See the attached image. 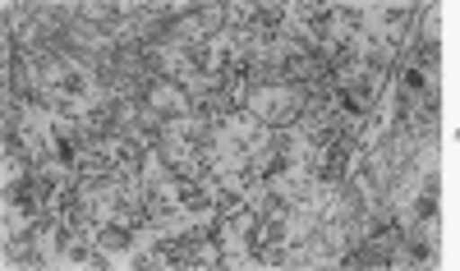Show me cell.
Returning <instances> with one entry per match:
<instances>
[{"instance_id":"6da1fadb","label":"cell","mask_w":460,"mask_h":271,"mask_svg":"<svg viewBox=\"0 0 460 271\" xmlns=\"http://www.w3.org/2000/svg\"><path fill=\"white\" fill-rule=\"evenodd\" d=\"M309 97L299 88H286V83H267V88H249L244 92V110L253 120H262L267 129H295Z\"/></svg>"}]
</instances>
